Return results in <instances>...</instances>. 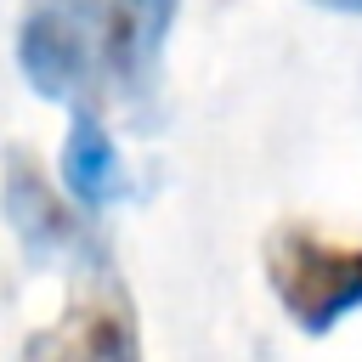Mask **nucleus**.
Here are the masks:
<instances>
[{"mask_svg":"<svg viewBox=\"0 0 362 362\" xmlns=\"http://www.w3.org/2000/svg\"><path fill=\"white\" fill-rule=\"evenodd\" d=\"M266 283L300 334H328L362 311V243H339L305 221H283L260 243Z\"/></svg>","mask_w":362,"mask_h":362,"instance_id":"nucleus-1","label":"nucleus"},{"mask_svg":"<svg viewBox=\"0 0 362 362\" xmlns=\"http://www.w3.org/2000/svg\"><path fill=\"white\" fill-rule=\"evenodd\" d=\"M68 272H74L68 305L57 311V322H45L23 339L17 362H141L136 300H130L107 243Z\"/></svg>","mask_w":362,"mask_h":362,"instance_id":"nucleus-2","label":"nucleus"},{"mask_svg":"<svg viewBox=\"0 0 362 362\" xmlns=\"http://www.w3.org/2000/svg\"><path fill=\"white\" fill-rule=\"evenodd\" d=\"M0 209L28 266H79L85 255L102 249V232L90 226V215L74 209L23 147H11L0 164Z\"/></svg>","mask_w":362,"mask_h":362,"instance_id":"nucleus-3","label":"nucleus"},{"mask_svg":"<svg viewBox=\"0 0 362 362\" xmlns=\"http://www.w3.org/2000/svg\"><path fill=\"white\" fill-rule=\"evenodd\" d=\"M62 192L85 215H102L119 198H130V170L119 158V141L107 136L102 113H90V107H79L62 136Z\"/></svg>","mask_w":362,"mask_h":362,"instance_id":"nucleus-4","label":"nucleus"},{"mask_svg":"<svg viewBox=\"0 0 362 362\" xmlns=\"http://www.w3.org/2000/svg\"><path fill=\"white\" fill-rule=\"evenodd\" d=\"M85 11H96V23L107 28L130 85L141 102L158 96V62H164V40H170V23L181 11V0H79Z\"/></svg>","mask_w":362,"mask_h":362,"instance_id":"nucleus-5","label":"nucleus"},{"mask_svg":"<svg viewBox=\"0 0 362 362\" xmlns=\"http://www.w3.org/2000/svg\"><path fill=\"white\" fill-rule=\"evenodd\" d=\"M311 6H322V11H345V17H362V0H311Z\"/></svg>","mask_w":362,"mask_h":362,"instance_id":"nucleus-6","label":"nucleus"}]
</instances>
